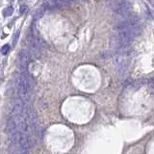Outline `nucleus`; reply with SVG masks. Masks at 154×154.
Here are the masks:
<instances>
[{
  "label": "nucleus",
  "mask_w": 154,
  "mask_h": 154,
  "mask_svg": "<svg viewBox=\"0 0 154 154\" xmlns=\"http://www.w3.org/2000/svg\"><path fill=\"white\" fill-rule=\"evenodd\" d=\"M106 1H111V0H106Z\"/></svg>",
  "instance_id": "nucleus-15"
},
{
  "label": "nucleus",
  "mask_w": 154,
  "mask_h": 154,
  "mask_svg": "<svg viewBox=\"0 0 154 154\" xmlns=\"http://www.w3.org/2000/svg\"><path fill=\"white\" fill-rule=\"evenodd\" d=\"M31 55L28 50L21 49L18 53V60H19V65H20V68L27 67V65L29 64L31 61Z\"/></svg>",
  "instance_id": "nucleus-4"
},
{
  "label": "nucleus",
  "mask_w": 154,
  "mask_h": 154,
  "mask_svg": "<svg viewBox=\"0 0 154 154\" xmlns=\"http://www.w3.org/2000/svg\"><path fill=\"white\" fill-rule=\"evenodd\" d=\"M82 1H87V0H82Z\"/></svg>",
  "instance_id": "nucleus-14"
},
{
  "label": "nucleus",
  "mask_w": 154,
  "mask_h": 154,
  "mask_svg": "<svg viewBox=\"0 0 154 154\" xmlns=\"http://www.w3.org/2000/svg\"><path fill=\"white\" fill-rule=\"evenodd\" d=\"M77 0H68V2H70V4H71V3H74V2H76Z\"/></svg>",
  "instance_id": "nucleus-13"
},
{
  "label": "nucleus",
  "mask_w": 154,
  "mask_h": 154,
  "mask_svg": "<svg viewBox=\"0 0 154 154\" xmlns=\"http://www.w3.org/2000/svg\"><path fill=\"white\" fill-rule=\"evenodd\" d=\"M10 51V45L9 44H5L4 46H2L1 48V53L2 54H7Z\"/></svg>",
  "instance_id": "nucleus-8"
},
{
  "label": "nucleus",
  "mask_w": 154,
  "mask_h": 154,
  "mask_svg": "<svg viewBox=\"0 0 154 154\" xmlns=\"http://www.w3.org/2000/svg\"><path fill=\"white\" fill-rule=\"evenodd\" d=\"M13 13H14V8L12 6H9V7L5 8L4 11H3V15H4V16H6V18H7V16H12Z\"/></svg>",
  "instance_id": "nucleus-7"
},
{
  "label": "nucleus",
  "mask_w": 154,
  "mask_h": 154,
  "mask_svg": "<svg viewBox=\"0 0 154 154\" xmlns=\"http://www.w3.org/2000/svg\"><path fill=\"white\" fill-rule=\"evenodd\" d=\"M60 5H61V7H65L67 6V5H70V2H68V0H58Z\"/></svg>",
  "instance_id": "nucleus-11"
},
{
  "label": "nucleus",
  "mask_w": 154,
  "mask_h": 154,
  "mask_svg": "<svg viewBox=\"0 0 154 154\" xmlns=\"http://www.w3.org/2000/svg\"><path fill=\"white\" fill-rule=\"evenodd\" d=\"M148 88H149V91L151 92V93L154 95V79L148 82Z\"/></svg>",
  "instance_id": "nucleus-9"
},
{
  "label": "nucleus",
  "mask_w": 154,
  "mask_h": 154,
  "mask_svg": "<svg viewBox=\"0 0 154 154\" xmlns=\"http://www.w3.org/2000/svg\"><path fill=\"white\" fill-rule=\"evenodd\" d=\"M138 23H139V18H136V16H131V18H128L127 19H125L123 21L119 22L115 26V29L118 31H121V30L127 29V28L136 26Z\"/></svg>",
  "instance_id": "nucleus-2"
},
{
  "label": "nucleus",
  "mask_w": 154,
  "mask_h": 154,
  "mask_svg": "<svg viewBox=\"0 0 154 154\" xmlns=\"http://www.w3.org/2000/svg\"><path fill=\"white\" fill-rule=\"evenodd\" d=\"M27 11H28L27 5H25V4L21 5V6H20V13H21V14H24L25 12H27Z\"/></svg>",
  "instance_id": "nucleus-12"
},
{
  "label": "nucleus",
  "mask_w": 154,
  "mask_h": 154,
  "mask_svg": "<svg viewBox=\"0 0 154 154\" xmlns=\"http://www.w3.org/2000/svg\"><path fill=\"white\" fill-rule=\"evenodd\" d=\"M7 132L9 134V140L13 144H15L18 140L19 131H18V125L16 123V121L12 117L9 119L7 122Z\"/></svg>",
  "instance_id": "nucleus-1"
},
{
  "label": "nucleus",
  "mask_w": 154,
  "mask_h": 154,
  "mask_svg": "<svg viewBox=\"0 0 154 154\" xmlns=\"http://www.w3.org/2000/svg\"><path fill=\"white\" fill-rule=\"evenodd\" d=\"M18 38H19V31H18V32L16 33L15 37H14V40H13V45H14V46L16 45V44H18Z\"/></svg>",
  "instance_id": "nucleus-10"
},
{
  "label": "nucleus",
  "mask_w": 154,
  "mask_h": 154,
  "mask_svg": "<svg viewBox=\"0 0 154 154\" xmlns=\"http://www.w3.org/2000/svg\"><path fill=\"white\" fill-rule=\"evenodd\" d=\"M131 9H132V6H131V4L128 3V2H126V1H123V2H122V3L119 5V6L115 10V12L118 14V15L125 16V15H127V14L130 12Z\"/></svg>",
  "instance_id": "nucleus-5"
},
{
  "label": "nucleus",
  "mask_w": 154,
  "mask_h": 154,
  "mask_svg": "<svg viewBox=\"0 0 154 154\" xmlns=\"http://www.w3.org/2000/svg\"><path fill=\"white\" fill-rule=\"evenodd\" d=\"M18 142L20 148L22 150V153L26 154L30 148V141L28 138V135L26 132H19V137H18Z\"/></svg>",
  "instance_id": "nucleus-3"
},
{
  "label": "nucleus",
  "mask_w": 154,
  "mask_h": 154,
  "mask_svg": "<svg viewBox=\"0 0 154 154\" xmlns=\"http://www.w3.org/2000/svg\"><path fill=\"white\" fill-rule=\"evenodd\" d=\"M44 8H40L39 10H37L36 11V13L34 14V18L35 19H39V18H41L42 16H44Z\"/></svg>",
  "instance_id": "nucleus-6"
}]
</instances>
